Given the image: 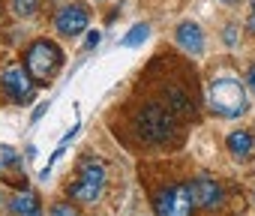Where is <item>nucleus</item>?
<instances>
[{"label": "nucleus", "instance_id": "obj_1", "mask_svg": "<svg viewBox=\"0 0 255 216\" xmlns=\"http://www.w3.org/2000/svg\"><path fill=\"white\" fill-rule=\"evenodd\" d=\"M207 105L210 111L225 117V120H234V117H243L249 111V96H246V84H240L237 78H213L210 87H207Z\"/></svg>", "mask_w": 255, "mask_h": 216}, {"label": "nucleus", "instance_id": "obj_2", "mask_svg": "<svg viewBox=\"0 0 255 216\" xmlns=\"http://www.w3.org/2000/svg\"><path fill=\"white\" fill-rule=\"evenodd\" d=\"M135 132L147 144H165L174 132V114L162 105H147L135 114Z\"/></svg>", "mask_w": 255, "mask_h": 216}, {"label": "nucleus", "instance_id": "obj_3", "mask_svg": "<svg viewBox=\"0 0 255 216\" xmlns=\"http://www.w3.org/2000/svg\"><path fill=\"white\" fill-rule=\"evenodd\" d=\"M60 66H63V51H60L54 42H48V39H36V42L27 48V54H24V69H27L30 78L39 81V84H42V81H51Z\"/></svg>", "mask_w": 255, "mask_h": 216}, {"label": "nucleus", "instance_id": "obj_4", "mask_svg": "<svg viewBox=\"0 0 255 216\" xmlns=\"http://www.w3.org/2000/svg\"><path fill=\"white\" fill-rule=\"evenodd\" d=\"M102 189H105V165L96 159H87L78 171V180L69 186V195L78 204H96Z\"/></svg>", "mask_w": 255, "mask_h": 216}, {"label": "nucleus", "instance_id": "obj_5", "mask_svg": "<svg viewBox=\"0 0 255 216\" xmlns=\"http://www.w3.org/2000/svg\"><path fill=\"white\" fill-rule=\"evenodd\" d=\"M156 207V216H192V195H189V186L177 183V186H168L156 195L153 201Z\"/></svg>", "mask_w": 255, "mask_h": 216}, {"label": "nucleus", "instance_id": "obj_6", "mask_svg": "<svg viewBox=\"0 0 255 216\" xmlns=\"http://www.w3.org/2000/svg\"><path fill=\"white\" fill-rule=\"evenodd\" d=\"M0 84H3L6 96H9L12 102H18V105H24V102L33 99V78H30V72H24L21 66H6L3 75H0Z\"/></svg>", "mask_w": 255, "mask_h": 216}, {"label": "nucleus", "instance_id": "obj_7", "mask_svg": "<svg viewBox=\"0 0 255 216\" xmlns=\"http://www.w3.org/2000/svg\"><path fill=\"white\" fill-rule=\"evenodd\" d=\"M189 195H192V204L204 207V210H216L225 198L219 180H213L210 174H198L192 183H189Z\"/></svg>", "mask_w": 255, "mask_h": 216}, {"label": "nucleus", "instance_id": "obj_8", "mask_svg": "<svg viewBox=\"0 0 255 216\" xmlns=\"http://www.w3.org/2000/svg\"><path fill=\"white\" fill-rule=\"evenodd\" d=\"M87 21H90V12H87L81 3H72V6H63V9L57 12L54 27H57L60 36H78V33L87 30Z\"/></svg>", "mask_w": 255, "mask_h": 216}, {"label": "nucleus", "instance_id": "obj_9", "mask_svg": "<svg viewBox=\"0 0 255 216\" xmlns=\"http://www.w3.org/2000/svg\"><path fill=\"white\" fill-rule=\"evenodd\" d=\"M174 39L186 54H201L204 51V33L195 21H180L177 30H174Z\"/></svg>", "mask_w": 255, "mask_h": 216}, {"label": "nucleus", "instance_id": "obj_10", "mask_svg": "<svg viewBox=\"0 0 255 216\" xmlns=\"http://www.w3.org/2000/svg\"><path fill=\"white\" fill-rule=\"evenodd\" d=\"M225 147H228V153L234 156V159H249L252 156V150H255V138L249 135V132H228V138H225Z\"/></svg>", "mask_w": 255, "mask_h": 216}, {"label": "nucleus", "instance_id": "obj_11", "mask_svg": "<svg viewBox=\"0 0 255 216\" xmlns=\"http://www.w3.org/2000/svg\"><path fill=\"white\" fill-rule=\"evenodd\" d=\"M147 36H150V24H135V27H129V33L120 39V45L123 48H138V45L147 42Z\"/></svg>", "mask_w": 255, "mask_h": 216}, {"label": "nucleus", "instance_id": "obj_12", "mask_svg": "<svg viewBox=\"0 0 255 216\" xmlns=\"http://www.w3.org/2000/svg\"><path fill=\"white\" fill-rule=\"evenodd\" d=\"M36 207H39V198H36L33 192H21V195L12 198V213H18V216H27V213H33Z\"/></svg>", "mask_w": 255, "mask_h": 216}, {"label": "nucleus", "instance_id": "obj_13", "mask_svg": "<svg viewBox=\"0 0 255 216\" xmlns=\"http://www.w3.org/2000/svg\"><path fill=\"white\" fill-rule=\"evenodd\" d=\"M15 165H18V153H15V147L0 144V174H6V171L15 168Z\"/></svg>", "mask_w": 255, "mask_h": 216}, {"label": "nucleus", "instance_id": "obj_14", "mask_svg": "<svg viewBox=\"0 0 255 216\" xmlns=\"http://www.w3.org/2000/svg\"><path fill=\"white\" fill-rule=\"evenodd\" d=\"M12 3V12L18 15V18H30V15H36V9H39V0H9Z\"/></svg>", "mask_w": 255, "mask_h": 216}, {"label": "nucleus", "instance_id": "obj_15", "mask_svg": "<svg viewBox=\"0 0 255 216\" xmlns=\"http://www.w3.org/2000/svg\"><path fill=\"white\" fill-rule=\"evenodd\" d=\"M168 108H174L177 114H189V102L180 90H168Z\"/></svg>", "mask_w": 255, "mask_h": 216}, {"label": "nucleus", "instance_id": "obj_16", "mask_svg": "<svg viewBox=\"0 0 255 216\" xmlns=\"http://www.w3.org/2000/svg\"><path fill=\"white\" fill-rule=\"evenodd\" d=\"M51 216H78V213L72 210V204H54L51 207Z\"/></svg>", "mask_w": 255, "mask_h": 216}, {"label": "nucleus", "instance_id": "obj_17", "mask_svg": "<svg viewBox=\"0 0 255 216\" xmlns=\"http://www.w3.org/2000/svg\"><path fill=\"white\" fill-rule=\"evenodd\" d=\"M99 39H102V33H99V30H90V33H87V39H84V48H87V51H90V48H96V45H99Z\"/></svg>", "mask_w": 255, "mask_h": 216}, {"label": "nucleus", "instance_id": "obj_18", "mask_svg": "<svg viewBox=\"0 0 255 216\" xmlns=\"http://www.w3.org/2000/svg\"><path fill=\"white\" fill-rule=\"evenodd\" d=\"M48 108H51V102H39V105H36V111H33V117H30V120H33V123H36V120H42V114L48 111Z\"/></svg>", "mask_w": 255, "mask_h": 216}, {"label": "nucleus", "instance_id": "obj_19", "mask_svg": "<svg viewBox=\"0 0 255 216\" xmlns=\"http://www.w3.org/2000/svg\"><path fill=\"white\" fill-rule=\"evenodd\" d=\"M246 87H249V90L255 93V63L249 66V75H246Z\"/></svg>", "mask_w": 255, "mask_h": 216}, {"label": "nucleus", "instance_id": "obj_20", "mask_svg": "<svg viewBox=\"0 0 255 216\" xmlns=\"http://www.w3.org/2000/svg\"><path fill=\"white\" fill-rule=\"evenodd\" d=\"M249 30L255 33V0H252V12H249Z\"/></svg>", "mask_w": 255, "mask_h": 216}, {"label": "nucleus", "instance_id": "obj_21", "mask_svg": "<svg viewBox=\"0 0 255 216\" xmlns=\"http://www.w3.org/2000/svg\"><path fill=\"white\" fill-rule=\"evenodd\" d=\"M225 42H228V45H234V27H228V30H225Z\"/></svg>", "mask_w": 255, "mask_h": 216}, {"label": "nucleus", "instance_id": "obj_22", "mask_svg": "<svg viewBox=\"0 0 255 216\" xmlns=\"http://www.w3.org/2000/svg\"><path fill=\"white\" fill-rule=\"evenodd\" d=\"M27 216H42V210H39V207H36V210H33V213H27Z\"/></svg>", "mask_w": 255, "mask_h": 216}, {"label": "nucleus", "instance_id": "obj_23", "mask_svg": "<svg viewBox=\"0 0 255 216\" xmlns=\"http://www.w3.org/2000/svg\"><path fill=\"white\" fill-rule=\"evenodd\" d=\"M222 3H231V0H222Z\"/></svg>", "mask_w": 255, "mask_h": 216}]
</instances>
